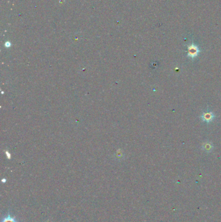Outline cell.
Instances as JSON below:
<instances>
[{"label":"cell","mask_w":221,"mask_h":222,"mask_svg":"<svg viewBox=\"0 0 221 222\" xmlns=\"http://www.w3.org/2000/svg\"><path fill=\"white\" fill-rule=\"evenodd\" d=\"M213 148H214V146H213L212 144L210 143V142H209V143H204L203 146H202V149L204 151H208V152L211 151L213 149Z\"/></svg>","instance_id":"277c9868"},{"label":"cell","mask_w":221,"mask_h":222,"mask_svg":"<svg viewBox=\"0 0 221 222\" xmlns=\"http://www.w3.org/2000/svg\"><path fill=\"white\" fill-rule=\"evenodd\" d=\"M200 118L203 122L210 123L215 118V115L212 112L209 111L206 112H204L203 114L201 115Z\"/></svg>","instance_id":"7a4b0ae2"},{"label":"cell","mask_w":221,"mask_h":222,"mask_svg":"<svg viewBox=\"0 0 221 222\" xmlns=\"http://www.w3.org/2000/svg\"><path fill=\"white\" fill-rule=\"evenodd\" d=\"M1 222H18V221L14 217L11 216L10 214L9 213L7 216L3 218Z\"/></svg>","instance_id":"3957f363"},{"label":"cell","mask_w":221,"mask_h":222,"mask_svg":"<svg viewBox=\"0 0 221 222\" xmlns=\"http://www.w3.org/2000/svg\"><path fill=\"white\" fill-rule=\"evenodd\" d=\"M199 52L200 50L198 47L195 46L194 44H192L188 47V57L192 58H195L198 55Z\"/></svg>","instance_id":"6da1fadb"}]
</instances>
